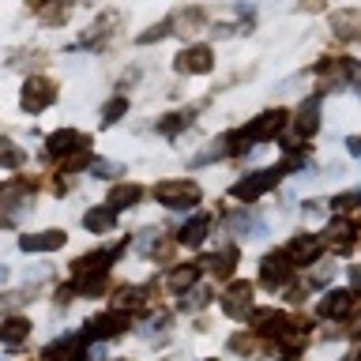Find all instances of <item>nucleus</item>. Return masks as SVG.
<instances>
[{"label": "nucleus", "instance_id": "f257e3e1", "mask_svg": "<svg viewBox=\"0 0 361 361\" xmlns=\"http://www.w3.org/2000/svg\"><path fill=\"white\" fill-rule=\"evenodd\" d=\"M154 200L166 203V207H196L200 203V185H192V180H162V185L154 188Z\"/></svg>", "mask_w": 361, "mask_h": 361}, {"label": "nucleus", "instance_id": "f03ea898", "mask_svg": "<svg viewBox=\"0 0 361 361\" xmlns=\"http://www.w3.org/2000/svg\"><path fill=\"white\" fill-rule=\"evenodd\" d=\"M45 151H49L53 158H64V162H68V158L90 151V135L75 132V128H61V132H53L49 140H45Z\"/></svg>", "mask_w": 361, "mask_h": 361}, {"label": "nucleus", "instance_id": "7ed1b4c3", "mask_svg": "<svg viewBox=\"0 0 361 361\" xmlns=\"http://www.w3.org/2000/svg\"><path fill=\"white\" fill-rule=\"evenodd\" d=\"M56 102V87L49 83L45 75H34L23 83V98H19V106L27 109V113H42V109H49Z\"/></svg>", "mask_w": 361, "mask_h": 361}, {"label": "nucleus", "instance_id": "20e7f679", "mask_svg": "<svg viewBox=\"0 0 361 361\" xmlns=\"http://www.w3.org/2000/svg\"><path fill=\"white\" fill-rule=\"evenodd\" d=\"M282 128H286V109H271V113H259V117L248 124L241 132V140L245 143H264L271 135H279Z\"/></svg>", "mask_w": 361, "mask_h": 361}, {"label": "nucleus", "instance_id": "39448f33", "mask_svg": "<svg viewBox=\"0 0 361 361\" xmlns=\"http://www.w3.org/2000/svg\"><path fill=\"white\" fill-rule=\"evenodd\" d=\"M279 177H282V169L275 166V169H259V173H248L241 185H233V196L237 200H259L264 192H271L279 185Z\"/></svg>", "mask_w": 361, "mask_h": 361}, {"label": "nucleus", "instance_id": "423d86ee", "mask_svg": "<svg viewBox=\"0 0 361 361\" xmlns=\"http://www.w3.org/2000/svg\"><path fill=\"white\" fill-rule=\"evenodd\" d=\"M290 279H293V264H290L286 252L264 256V264H259V282H264V286L279 290V286H286Z\"/></svg>", "mask_w": 361, "mask_h": 361}, {"label": "nucleus", "instance_id": "0eeeda50", "mask_svg": "<svg viewBox=\"0 0 361 361\" xmlns=\"http://www.w3.org/2000/svg\"><path fill=\"white\" fill-rule=\"evenodd\" d=\"M124 327H128V316H124L121 309H113V312H102V316H94V320L87 324V338H94V343H102V338L121 335Z\"/></svg>", "mask_w": 361, "mask_h": 361}, {"label": "nucleus", "instance_id": "6e6552de", "mask_svg": "<svg viewBox=\"0 0 361 361\" xmlns=\"http://www.w3.org/2000/svg\"><path fill=\"white\" fill-rule=\"evenodd\" d=\"M177 72H185V75L211 72V45H192V49H185L177 56Z\"/></svg>", "mask_w": 361, "mask_h": 361}, {"label": "nucleus", "instance_id": "1a4fd4ad", "mask_svg": "<svg viewBox=\"0 0 361 361\" xmlns=\"http://www.w3.org/2000/svg\"><path fill=\"white\" fill-rule=\"evenodd\" d=\"M64 241H68L64 230H42V233H27L19 241V248H23V252H56Z\"/></svg>", "mask_w": 361, "mask_h": 361}, {"label": "nucleus", "instance_id": "9d476101", "mask_svg": "<svg viewBox=\"0 0 361 361\" xmlns=\"http://www.w3.org/2000/svg\"><path fill=\"white\" fill-rule=\"evenodd\" d=\"M226 312H230L233 320H241V316L252 312V286H248V282H233V286L226 290Z\"/></svg>", "mask_w": 361, "mask_h": 361}, {"label": "nucleus", "instance_id": "9b49d317", "mask_svg": "<svg viewBox=\"0 0 361 361\" xmlns=\"http://www.w3.org/2000/svg\"><path fill=\"white\" fill-rule=\"evenodd\" d=\"M320 98H324V94H312V98H305V102H301L298 121H293V128L301 132V140H309V135L320 128Z\"/></svg>", "mask_w": 361, "mask_h": 361}, {"label": "nucleus", "instance_id": "f8f14e48", "mask_svg": "<svg viewBox=\"0 0 361 361\" xmlns=\"http://www.w3.org/2000/svg\"><path fill=\"white\" fill-rule=\"evenodd\" d=\"M207 233H211V214H207V211H200V214H192V219L180 226V245L200 248L203 241H207Z\"/></svg>", "mask_w": 361, "mask_h": 361}, {"label": "nucleus", "instance_id": "ddd939ff", "mask_svg": "<svg viewBox=\"0 0 361 361\" xmlns=\"http://www.w3.org/2000/svg\"><path fill=\"white\" fill-rule=\"evenodd\" d=\"M286 256H290L293 267H298V264H312V259L320 256V241H316V237H309V233H298V237L286 245Z\"/></svg>", "mask_w": 361, "mask_h": 361}, {"label": "nucleus", "instance_id": "4468645a", "mask_svg": "<svg viewBox=\"0 0 361 361\" xmlns=\"http://www.w3.org/2000/svg\"><path fill=\"white\" fill-rule=\"evenodd\" d=\"M45 361H83V343L75 335H64L45 346Z\"/></svg>", "mask_w": 361, "mask_h": 361}, {"label": "nucleus", "instance_id": "2eb2a0df", "mask_svg": "<svg viewBox=\"0 0 361 361\" xmlns=\"http://www.w3.org/2000/svg\"><path fill=\"white\" fill-rule=\"evenodd\" d=\"M350 309H354V293L350 290H327L324 301H320V312L331 316V320H338V316H346Z\"/></svg>", "mask_w": 361, "mask_h": 361}, {"label": "nucleus", "instance_id": "dca6fc26", "mask_svg": "<svg viewBox=\"0 0 361 361\" xmlns=\"http://www.w3.org/2000/svg\"><path fill=\"white\" fill-rule=\"evenodd\" d=\"M83 226L90 233H109L113 226H117V211H113V207H94V211L83 214Z\"/></svg>", "mask_w": 361, "mask_h": 361}, {"label": "nucleus", "instance_id": "f3484780", "mask_svg": "<svg viewBox=\"0 0 361 361\" xmlns=\"http://www.w3.org/2000/svg\"><path fill=\"white\" fill-rule=\"evenodd\" d=\"M354 237H357V230H354V222H346V219H335L327 226V241H335L338 252H346V248L354 245Z\"/></svg>", "mask_w": 361, "mask_h": 361}, {"label": "nucleus", "instance_id": "a211bd4d", "mask_svg": "<svg viewBox=\"0 0 361 361\" xmlns=\"http://www.w3.org/2000/svg\"><path fill=\"white\" fill-rule=\"evenodd\" d=\"M27 335H30V320H23V316H11V320L0 324V343L8 346H19Z\"/></svg>", "mask_w": 361, "mask_h": 361}, {"label": "nucleus", "instance_id": "6ab92c4d", "mask_svg": "<svg viewBox=\"0 0 361 361\" xmlns=\"http://www.w3.org/2000/svg\"><path fill=\"white\" fill-rule=\"evenodd\" d=\"M143 200V188L140 185H117L109 192V207L113 211H124V207H132V203H140Z\"/></svg>", "mask_w": 361, "mask_h": 361}, {"label": "nucleus", "instance_id": "aec40b11", "mask_svg": "<svg viewBox=\"0 0 361 361\" xmlns=\"http://www.w3.org/2000/svg\"><path fill=\"white\" fill-rule=\"evenodd\" d=\"M207 267L214 271V275H233V267H237V248H233V245L219 248V252L207 259Z\"/></svg>", "mask_w": 361, "mask_h": 361}, {"label": "nucleus", "instance_id": "412c9836", "mask_svg": "<svg viewBox=\"0 0 361 361\" xmlns=\"http://www.w3.org/2000/svg\"><path fill=\"white\" fill-rule=\"evenodd\" d=\"M34 11H38L42 23H64L68 19V4H61V0H38Z\"/></svg>", "mask_w": 361, "mask_h": 361}, {"label": "nucleus", "instance_id": "4be33fe9", "mask_svg": "<svg viewBox=\"0 0 361 361\" xmlns=\"http://www.w3.org/2000/svg\"><path fill=\"white\" fill-rule=\"evenodd\" d=\"M23 162H27V154H23L11 140H0V166H4V169H19Z\"/></svg>", "mask_w": 361, "mask_h": 361}, {"label": "nucleus", "instance_id": "5701e85b", "mask_svg": "<svg viewBox=\"0 0 361 361\" xmlns=\"http://www.w3.org/2000/svg\"><path fill=\"white\" fill-rule=\"evenodd\" d=\"M196 279H200V267H196V264H185V267H173V275H169V286H173V290H188Z\"/></svg>", "mask_w": 361, "mask_h": 361}, {"label": "nucleus", "instance_id": "b1692460", "mask_svg": "<svg viewBox=\"0 0 361 361\" xmlns=\"http://www.w3.org/2000/svg\"><path fill=\"white\" fill-rule=\"evenodd\" d=\"M230 230L233 233H259V222H252V214H248V211H233L230 214Z\"/></svg>", "mask_w": 361, "mask_h": 361}, {"label": "nucleus", "instance_id": "393cba45", "mask_svg": "<svg viewBox=\"0 0 361 361\" xmlns=\"http://www.w3.org/2000/svg\"><path fill=\"white\" fill-rule=\"evenodd\" d=\"M331 23L338 27V38H354V30H350V27H357V16H354V11H335Z\"/></svg>", "mask_w": 361, "mask_h": 361}, {"label": "nucleus", "instance_id": "a878e982", "mask_svg": "<svg viewBox=\"0 0 361 361\" xmlns=\"http://www.w3.org/2000/svg\"><path fill=\"white\" fill-rule=\"evenodd\" d=\"M350 207H361V188H350L331 200V211H350Z\"/></svg>", "mask_w": 361, "mask_h": 361}, {"label": "nucleus", "instance_id": "bb28decb", "mask_svg": "<svg viewBox=\"0 0 361 361\" xmlns=\"http://www.w3.org/2000/svg\"><path fill=\"white\" fill-rule=\"evenodd\" d=\"M188 121H192V113H169L166 124H158V132H162V135H173L177 128H188Z\"/></svg>", "mask_w": 361, "mask_h": 361}, {"label": "nucleus", "instance_id": "cd10ccee", "mask_svg": "<svg viewBox=\"0 0 361 361\" xmlns=\"http://www.w3.org/2000/svg\"><path fill=\"white\" fill-rule=\"evenodd\" d=\"M124 109H128V102H124L121 94H117V98H109V102H106V109H102V121L113 124L117 117H124Z\"/></svg>", "mask_w": 361, "mask_h": 361}, {"label": "nucleus", "instance_id": "c85d7f7f", "mask_svg": "<svg viewBox=\"0 0 361 361\" xmlns=\"http://www.w3.org/2000/svg\"><path fill=\"white\" fill-rule=\"evenodd\" d=\"M207 301H211V290H192L188 298H185V309H188V312H196V309H203Z\"/></svg>", "mask_w": 361, "mask_h": 361}, {"label": "nucleus", "instance_id": "c756f323", "mask_svg": "<svg viewBox=\"0 0 361 361\" xmlns=\"http://www.w3.org/2000/svg\"><path fill=\"white\" fill-rule=\"evenodd\" d=\"M94 173H102V177H113V173H121V166H113V162H98V166H94Z\"/></svg>", "mask_w": 361, "mask_h": 361}, {"label": "nucleus", "instance_id": "7c9ffc66", "mask_svg": "<svg viewBox=\"0 0 361 361\" xmlns=\"http://www.w3.org/2000/svg\"><path fill=\"white\" fill-rule=\"evenodd\" d=\"M346 147H350V151H354V154H357V158H361V135H354V140H350V143H346Z\"/></svg>", "mask_w": 361, "mask_h": 361}, {"label": "nucleus", "instance_id": "2f4dec72", "mask_svg": "<svg viewBox=\"0 0 361 361\" xmlns=\"http://www.w3.org/2000/svg\"><path fill=\"white\" fill-rule=\"evenodd\" d=\"M350 282H354V286H361V267H354V271H350Z\"/></svg>", "mask_w": 361, "mask_h": 361}, {"label": "nucleus", "instance_id": "473e14b6", "mask_svg": "<svg viewBox=\"0 0 361 361\" xmlns=\"http://www.w3.org/2000/svg\"><path fill=\"white\" fill-rule=\"evenodd\" d=\"M343 361H361V346H357V350H350V354H346Z\"/></svg>", "mask_w": 361, "mask_h": 361}, {"label": "nucleus", "instance_id": "72a5a7b5", "mask_svg": "<svg viewBox=\"0 0 361 361\" xmlns=\"http://www.w3.org/2000/svg\"><path fill=\"white\" fill-rule=\"evenodd\" d=\"M0 226H8V219H0Z\"/></svg>", "mask_w": 361, "mask_h": 361}]
</instances>
